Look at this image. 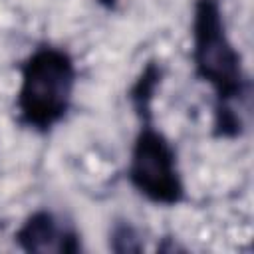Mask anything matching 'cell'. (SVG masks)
Here are the masks:
<instances>
[{"mask_svg": "<svg viewBox=\"0 0 254 254\" xmlns=\"http://www.w3.org/2000/svg\"><path fill=\"white\" fill-rule=\"evenodd\" d=\"M190 36L194 73L214 93V131L218 137L232 139L242 131L236 103L246 97L248 77L242 56L226 32L218 0H194Z\"/></svg>", "mask_w": 254, "mask_h": 254, "instance_id": "cell-1", "label": "cell"}, {"mask_svg": "<svg viewBox=\"0 0 254 254\" xmlns=\"http://www.w3.org/2000/svg\"><path fill=\"white\" fill-rule=\"evenodd\" d=\"M75 81V62L65 50L56 46L36 48L20 65L16 93L20 123L36 133L52 131L71 107Z\"/></svg>", "mask_w": 254, "mask_h": 254, "instance_id": "cell-2", "label": "cell"}, {"mask_svg": "<svg viewBox=\"0 0 254 254\" xmlns=\"http://www.w3.org/2000/svg\"><path fill=\"white\" fill-rule=\"evenodd\" d=\"M139 129L131 145L127 179L153 204L175 206L185 200V181L171 141L153 123V111H137Z\"/></svg>", "mask_w": 254, "mask_h": 254, "instance_id": "cell-3", "label": "cell"}, {"mask_svg": "<svg viewBox=\"0 0 254 254\" xmlns=\"http://www.w3.org/2000/svg\"><path fill=\"white\" fill-rule=\"evenodd\" d=\"M14 242L24 252H79V234L73 228L62 226L54 212L36 210L24 218L14 232Z\"/></svg>", "mask_w": 254, "mask_h": 254, "instance_id": "cell-4", "label": "cell"}, {"mask_svg": "<svg viewBox=\"0 0 254 254\" xmlns=\"http://www.w3.org/2000/svg\"><path fill=\"white\" fill-rule=\"evenodd\" d=\"M131 240H137L135 238V232H133V228L131 226H117L115 230H113V234H111V238H109V246L111 248H115L117 244H119V248L115 250V252H135V250H139L135 244H131Z\"/></svg>", "mask_w": 254, "mask_h": 254, "instance_id": "cell-5", "label": "cell"}]
</instances>
